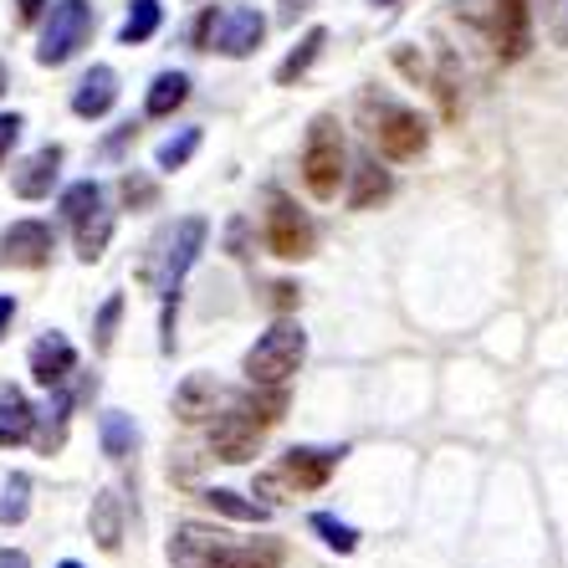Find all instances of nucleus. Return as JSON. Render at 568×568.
I'll use <instances>...</instances> for the list:
<instances>
[{"instance_id":"15","label":"nucleus","mask_w":568,"mask_h":568,"mask_svg":"<svg viewBox=\"0 0 568 568\" xmlns=\"http://www.w3.org/2000/svg\"><path fill=\"white\" fill-rule=\"evenodd\" d=\"M221 538L225 532L200 528V523H185V528H174V538H170V564L174 568H211L215 554L225 548Z\"/></svg>"},{"instance_id":"3","label":"nucleus","mask_w":568,"mask_h":568,"mask_svg":"<svg viewBox=\"0 0 568 568\" xmlns=\"http://www.w3.org/2000/svg\"><path fill=\"white\" fill-rule=\"evenodd\" d=\"M358 113H364V129H369V139L379 144L384 159H415V154H425V144H430V123H425L415 108L395 103V98L364 93Z\"/></svg>"},{"instance_id":"16","label":"nucleus","mask_w":568,"mask_h":568,"mask_svg":"<svg viewBox=\"0 0 568 568\" xmlns=\"http://www.w3.org/2000/svg\"><path fill=\"white\" fill-rule=\"evenodd\" d=\"M72 405H78V395L67 389V384H57L52 399H47V410H37V425H31V440H37L41 456H57L67 440V420H72Z\"/></svg>"},{"instance_id":"19","label":"nucleus","mask_w":568,"mask_h":568,"mask_svg":"<svg viewBox=\"0 0 568 568\" xmlns=\"http://www.w3.org/2000/svg\"><path fill=\"white\" fill-rule=\"evenodd\" d=\"M93 538L103 554H119L123 548V503L119 491H93Z\"/></svg>"},{"instance_id":"41","label":"nucleus","mask_w":568,"mask_h":568,"mask_svg":"<svg viewBox=\"0 0 568 568\" xmlns=\"http://www.w3.org/2000/svg\"><path fill=\"white\" fill-rule=\"evenodd\" d=\"M272 292H277V303H282V307H292V303H297V287H292V282H277V287H272Z\"/></svg>"},{"instance_id":"11","label":"nucleus","mask_w":568,"mask_h":568,"mask_svg":"<svg viewBox=\"0 0 568 568\" xmlns=\"http://www.w3.org/2000/svg\"><path fill=\"white\" fill-rule=\"evenodd\" d=\"M491 47H497L503 62L528 57V47H532V6L528 0H497V11H491Z\"/></svg>"},{"instance_id":"10","label":"nucleus","mask_w":568,"mask_h":568,"mask_svg":"<svg viewBox=\"0 0 568 568\" xmlns=\"http://www.w3.org/2000/svg\"><path fill=\"white\" fill-rule=\"evenodd\" d=\"M262 37H266V21L252 6H231V11L215 16V27H211V47L225 57H252L262 47Z\"/></svg>"},{"instance_id":"40","label":"nucleus","mask_w":568,"mask_h":568,"mask_svg":"<svg viewBox=\"0 0 568 568\" xmlns=\"http://www.w3.org/2000/svg\"><path fill=\"white\" fill-rule=\"evenodd\" d=\"M11 323H16V297H0V338L11 333Z\"/></svg>"},{"instance_id":"6","label":"nucleus","mask_w":568,"mask_h":568,"mask_svg":"<svg viewBox=\"0 0 568 568\" xmlns=\"http://www.w3.org/2000/svg\"><path fill=\"white\" fill-rule=\"evenodd\" d=\"M93 31H98V11H93V6H88V0H62V6H52V21H47V31H41L37 62L41 67L72 62V57L93 41Z\"/></svg>"},{"instance_id":"18","label":"nucleus","mask_w":568,"mask_h":568,"mask_svg":"<svg viewBox=\"0 0 568 568\" xmlns=\"http://www.w3.org/2000/svg\"><path fill=\"white\" fill-rule=\"evenodd\" d=\"M31 425H37V405H31L16 384H6V389H0V450L31 440Z\"/></svg>"},{"instance_id":"39","label":"nucleus","mask_w":568,"mask_h":568,"mask_svg":"<svg viewBox=\"0 0 568 568\" xmlns=\"http://www.w3.org/2000/svg\"><path fill=\"white\" fill-rule=\"evenodd\" d=\"M0 568H31V558L21 548H0Z\"/></svg>"},{"instance_id":"14","label":"nucleus","mask_w":568,"mask_h":568,"mask_svg":"<svg viewBox=\"0 0 568 568\" xmlns=\"http://www.w3.org/2000/svg\"><path fill=\"white\" fill-rule=\"evenodd\" d=\"M225 405V389L211 379V374H190L180 389H174V415L185 425H205L215 420V410Z\"/></svg>"},{"instance_id":"29","label":"nucleus","mask_w":568,"mask_h":568,"mask_svg":"<svg viewBox=\"0 0 568 568\" xmlns=\"http://www.w3.org/2000/svg\"><path fill=\"white\" fill-rule=\"evenodd\" d=\"M98 205H103V185H98V180H78V185L62 190V215L72 225H78L82 215H93Z\"/></svg>"},{"instance_id":"13","label":"nucleus","mask_w":568,"mask_h":568,"mask_svg":"<svg viewBox=\"0 0 568 568\" xmlns=\"http://www.w3.org/2000/svg\"><path fill=\"white\" fill-rule=\"evenodd\" d=\"M62 144H41L31 159H21V170L11 174V190L21 200H41V195H52L57 185V174H62Z\"/></svg>"},{"instance_id":"37","label":"nucleus","mask_w":568,"mask_h":568,"mask_svg":"<svg viewBox=\"0 0 568 568\" xmlns=\"http://www.w3.org/2000/svg\"><path fill=\"white\" fill-rule=\"evenodd\" d=\"M41 11H47V0H16V16H21V27H31Z\"/></svg>"},{"instance_id":"26","label":"nucleus","mask_w":568,"mask_h":568,"mask_svg":"<svg viewBox=\"0 0 568 568\" xmlns=\"http://www.w3.org/2000/svg\"><path fill=\"white\" fill-rule=\"evenodd\" d=\"M205 507H215L221 517H236V523H266V517H272V507L246 503L241 491H225V487H211V491H205Z\"/></svg>"},{"instance_id":"8","label":"nucleus","mask_w":568,"mask_h":568,"mask_svg":"<svg viewBox=\"0 0 568 568\" xmlns=\"http://www.w3.org/2000/svg\"><path fill=\"white\" fill-rule=\"evenodd\" d=\"M266 246L282 262H303L313 256V221H307L287 195H272V211H266Z\"/></svg>"},{"instance_id":"17","label":"nucleus","mask_w":568,"mask_h":568,"mask_svg":"<svg viewBox=\"0 0 568 568\" xmlns=\"http://www.w3.org/2000/svg\"><path fill=\"white\" fill-rule=\"evenodd\" d=\"M113 103H119V72L113 67H93L78 82V93H72V113L78 119H103V113H113Z\"/></svg>"},{"instance_id":"33","label":"nucleus","mask_w":568,"mask_h":568,"mask_svg":"<svg viewBox=\"0 0 568 568\" xmlns=\"http://www.w3.org/2000/svg\"><path fill=\"white\" fill-rule=\"evenodd\" d=\"M119 195H123V205H129V211H149V205H154L159 200V190H154V180H149V174H123L119 180Z\"/></svg>"},{"instance_id":"35","label":"nucleus","mask_w":568,"mask_h":568,"mask_svg":"<svg viewBox=\"0 0 568 568\" xmlns=\"http://www.w3.org/2000/svg\"><path fill=\"white\" fill-rule=\"evenodd\" d=\"M133 139H139V123H123V129H119V133H113V139H108V144H103V154H108V159H113V154H123V149H129Z\"/></svg>"},{"instance_id":"25","label":"nucleus","mask_w":568,"mask_h":568,"mask_svg":"<svg viewBox=\"0 0 568 568\" xmlns=\"http://www.w3.org/2000/svg\"><path fill=\"white\" fill-rule=\"evenodd\" d=\"M323 47H328V31H323V27H313L303 41H297V47H292L287 57H282V67H277V82H282V88H287V82H297V78H303L307 67L317 62V52H323Z\"/></svg>"},{"instance_id":"31","label":"nucleus","mask_w":568,"mask_h":568,"mask_svg":"<svg viewBox=\"0 0 568 568\" xmlns=\"http://www.w3.org/2000/svg\"><path fill=\"white\" fill-rule=\"evenodd\" d=\"M313 532L328 542L333 554H354V548H358V532L348 528V523H338L333 513H313Z\"/></svg>"},{"instance_id":"44","label":"nucleus","mask_w":568,"mask_h":568,"mask_svg":"<svg viewBox=\"0 0 568 568\" xmlns=\"http://www.w3.org/2000/svg\"><path fill=\"white\" fill-rule=\"evenodd\" d=\"M374 6H395V0H374Z\"/></svg>"},{"instance_id":"27","label":"nucleus","mask_w":568,"mask_h":568,"mask_svg":"<svg viewBox=\"0 0 568 568\" xmlns=\"http://www.w3.org/2000/svg\"><path fill=\"white\" fill-rule=\"evenodd\" d=\"M31 513V476L16 471L6 487H0V528H16V523H27Z\"/></svg>"},{"instance_id":"9","label":"nucleus","mask_w":568,"mask_h":568,"mask_svg":"<svg viewBox=\"0 0 568 568\" xmlns=\"http://www.w3.org/2000/svg\"><path fill=\"white\" fill-rule=\"evenodd\" d=\"M57 252V231L47 221H16L0 236V266H47Z\"/></svg>"},{"instance_id":"30","label":"nucleus","mask_w":568,"mask_h":568,"mask_svg":"<svg viewBox=\"0 0 568 568\" xmlns=\"http://www.w3.org/2000/svg\"><path fill=\"white\" fill-rule=\"evenodd\" d=\"M195 149H200V129H180L174 139H164V144H159L154 164H159V170H185L190 159H195Z\"/></svg>"},{"instance_id":"20","label":"nucleus","mask_w":568,"mask_h":568,"mask_svg":"<svg viewBox=\"0 0 568 568\" xmlns=\"http://www.w3.org/2000/svg\"><path fill=\"white\" fill-rule=\"evenodd\" d=\"M185 98H190V78H185V72H159L154 88H149V98H144V113H149V119H170Z\"/></svg>"},{"instance_id":"32","label":"nucleus","mask_w":568,"mask_h":568,"mask_svg":"<svg viewBox=\"0 0 568 568\" xmlns=\"http://www.w3.org/2000/svg\"><path fill=\"white\" fill-rule=\"evenodd\" d=\"M119 317H123V292H113V297H108V303L98 307V323H93V344H98V354H108V348H113Z\"/></svg>"},{"instance_id":"7","label":"nucleus","mask_w":568,"mask_h":568,"mask_svg":"<svg viewBox=\"0 0 568 568\" xmlns=\"http://www.w3.org/2000/svg\"><path fill=\"white\" fill-rule=\"evenodd\" d=\"M344 456H348V446H292L277 462V471H266L256 487L277 491L282 481H287V487H297V491H317V487H328V476L338 471Z\"/></svg>"},{"instance_id":"23","label":"nucleus","mask_w":568,"mask_h":568,"mask_svg":"<svg viewBox=\"0 0 568 568\" xmlns=\"http://www.w3.org/2000/svg\"><path fill=\"white\" fill-rule=\"evenodd\" d=\"M98 436H103V456H113V462H129L133 446H139V425H133L123 410H108L103 425H98Z\"/></svg>"},{"instance_id":"24","label":"nucleus","mask_w":568,"mask_h":568,"mask_svg":"<svg viewBox=\"0 0 568 568\" xmlns=\"http://www.w3.org/2000/svg\"><path fill=\"white\" fill-rule=\"evenodd\" d=\"M108 241H113V211L98 205L93 215H82L78 221V256L82 262H98V256L108 252Z\"/></svg>"},{"instance_id":"38","label":"nucleus","mask_w":568,"mask_h":568,"mask_svg":"<svg viewBox=\"0 0 568 568\" xmlns=\"http://www.w3.org/2000/svg\"><path fill=\"white\" fill-rule=\"evenodd\" d=\"M303 11H313V0H282V21H287V27H292V21H297Z\"/></svg>"},{"instance_id":"1","label":"nucleus","mask_w":568,"mask_h":568,"mask_svg":"<svg viewBox=\"0 0 568 568\" xmlns=\"http://www.w3.org/2000/svg\"><path fill=\"white\" fill-rule=\"evenodd\" d=\"M287 410V384H272V389H246V395H225V405L215 410V425H211V450L215 462H252L262 450L266 430L282 420Z\"/></svg>"},{"instance_id":"28","label":"nucleus","mask_w":568,"mask_h":568,"mask_svg":"<svg viewBox=\"0 0 568 568\" xmlns=\"http://www.w3.org/2000/svg\"><path fill=\"white\" fill-rule=\"evenodd\" d=\"M384 195H389V174H384L374 159H364V164H358V180H354L348 205H354V211H369L374 200H384Z\"/></svg>"},{"instance_id":"4","label":"nucleus","mask_w":568,"mask_h":568,"mask_svg":"<svg viewBox=\"0 0 568 568\" xmlns=\"http://www.w3.org/2000/svg\"><path fill=\"white\" fill-rule=\"evenodd\" d=\"M307 358V333L292 323V317H282V323H272V328L256 338L252 348H246V379L256 384V389H272V384H287L292 374L303 369Z\"/></svg>"},{"instance_id":"36","label":"nucleus","mask_w":568,"mask_h":568,"mask_svg":"<svg viewBox=\"0 0 568 568\" xmlns=\"http://www.w3.org/2000/svg\"><path fill=\"white\" fill-rule=\"evenodd\" d=\"M211 27H215V11H205L195 21V47H200V52H211Z\"/></svg>"},{"instance_id":"45","label":"nucleus","mask_w":568,"mask_h":568,"mask_svg":"<svg viewBox=\"0 0 568 568\" xmlns=\"http://www.w3.org/2000/svg\"><path fill=\"white\" fill-rule=\"evenodd\" d=\"M564 37H568V27H564Z\"/></svg>"},{"instance_id":"5","label":"nucleus","mask_w":568,"mask_h":568,"mask_svg":"<svg viewBox=\"0 0 568 568\" xmlns=\"http://www.w3.org/2000/svg\"><path fill=\"white\" fill-rule=\"evenodd\" d=\"M344 133L328 113H317L313 129H307V144H303V180L317 200H333L338 185H344Z\"/></svg>"},{"instance_id":"2","label":"nucleus","mask_w":568,"mask_h":568,"mask_svg":"<svg viewBox=\"0 0 568 568\" xmlns=\"http://www.w3.org/2000/svg\"><path fill=\"white\" fill-rule=\"evenodd\" d=\"M205 236H211L205 215H185V221H174L170 231L154 241V252H149V262H144L139 277H144L164 303H180V282H185V272L195 266V256L205 252Z\"/></svg>"},{"instance_id":"42","label":"nucleus","mask_w":568,"mask_h":568,"mask_svg":"<svg viewBox=\"0 0 568 568\" xmlns=\"http://www.w3.org/2000/svg\"><path fill=\"white\" fill-rule=\"evenodd\" d=\"M0 93H6V62H0Z\"/></svg>"},{"instance_id":"12","label":"nucleus","mask_w":568,"mask_h":568,"mask_svg":"<svg viewBox=\"0 0 568 568\" xmlns=\"http://www.w3.org/2000/svg\"><path fill=\"white\" fill-rule=\"evenodd\" d=\"M72 374H78V348L67 344L62 333H47V338L31 344V379H37L41 389H57V384H67Z\"/></svg>"},{"instance_id":"34","label":"nucleus","mask_w":568,"mask_h":568,"mask_svg":"<svg viewBox=\"0 0 568 568\" xmlns=\"http://www.w3.org/2000/svg\"><path fill=\"white\" fill-rule=\"evenodd\" d=\"M21 129H27V119H21V113H0V164H6V154L16 149Z\"/></svg>"},{"instance_id":"21","label":"nucleus","mask_w":568,"mask_h":568,"mask_svg":"<svg viewBox=\"0 0 568 568\" xmlns=\"http://www.w3.org/2000/svg\"><path fill=\"white\" fill-rule=\"evenodd\" d=\"M277 564H282V548L272 538H262V542H241V548L225 542L211 568H277Z\"/></svg>"},{"instance_id":"43","label":"nucleus","mask_w":568,"mask_h":568,"mask_svg":"<svg viewBox=\"0 0 568 568\" xmlns=\"http://www.w3.org/2000/svg\"><path fill=\"white\" fill-rule=\"evenodd\" d=\"M57 568H82V564H72V558H62V564H57Z\"/></svg>"},{"instance_id":"22","label":"nucleus","mask_w":568,"mask_h":568,"mask_svg":"<svg viewBox=\"0 0 568 568\" xmlns=\"http://www.w3.org/2000/svg\"><path fill=\"white\" fill-rule=\"evenodd\" d=\"M159 21H164V6H159V0H133L129 16H123V27H119V41L123 47H144L159 31Z\"/></svg>"}]
</instances>
